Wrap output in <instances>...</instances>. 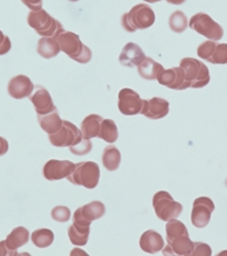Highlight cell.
<instances>
[{
	"label": "cell",
	"mask_w": 227,
	"mask_h": 256,
	"mask_svg": "<svg viewBox=\"0 0 227 256\" xmlns=\"http://www.w3.org/2000/svg\"><path fill=\"white\" fill-rule=\"evenodd\" d=\"M225 185L227 186V179H226V182H225Z\"/></svg>",
	"instance_id": "cell-45"
},
{
	"label": "cell",
	"mask_w": 227,
	"mask_h": 256,
	"mask_svg": "<svg viewBox=\"0 0 227 256\" xmlns=\"http://www.w3.org/2000/svg\"><path fill=\"white\" fill-rule=\"evenodd\" d=\"M8 151V143L4 137H0V157Z\"/></svg>",
	"instance_id": "cell-38"
},
{
	"label": "cell",
	"mask_w": 227,
	"mask_h": 256,
	"mask_svg": "<svg viewBox=\"0 0 227 256\" xmlns=\"http://www.w3.org/2000/svg\"><path fill=\"white\" fill-rule=\"evenodd\" d=\"M22 2L30 11H39L42 8V0H22Z\"/></svg>",
	"instance_id": "cell-37"
},
{
	"label": "cell",
	"mask_w": 227,
	"mask_h": 256,
	"mask_svg": "<svg viewBox=\"0 0 227 256\" xmlns=\"http://www.w3.org/2000/svg\"><path fill=\"white\" fill-rule=\"evenodd\" d=\"M170 103L166 100L152 98L151 100H143V106L140 114L150 120L164 118L168 114Z\"/></svg>",
	"instance_id": "cell-15"
},
{
	"label": "cell",
	"mask_w": 227,
	"mask_h": 256,
	"mask_svg": "<svg viewBox=\"0 0 227 256\" xmlns=\"http://www.w3.org/2000/svg\"><path fill=\"white\" fill-rule=\"evenodd\" d=\"M164 67L160 64H158L151 58H146L142 64L137 66V69H138V74L142 78L149 80V81H152V80H157V75L160 74V72Z\"/></svg>",
	"instance_id": "cell-23"
},
{
	"label": "cell",
	"mask_w": 227,
	"mask_h": 256,
	"mask_svg": "<svg viewBox=\"0 0 227 256\" xmlns=\"http://www.w3.org/2000/svg\"><path fill=\"white\" fill-rule=\"evenodd\" d=\"M58 42L61 50L67 54L72 60L78 64H88L92 60V53L90 48L82 44L80 36L73 32H64L58 36Z\"/></svg>",
	"instance_id": "cell-3"
},
{
	"label": "cell",
	"mask_w": 227,
	"mask_h": 256,
	"mask_svg": "<svg viewBox=\"0 0 227 256\" xmlns=\"http://www.w3.org/2000/svg\"><path fill=\"white\" fill-rule=\"evenodd\" d=\"M12 48L11 40L8 36H6L4 33L0 30V55L8 54Z\"/></svg>",
	"instance_id": "cell-36"
},
{
	"label": "cell",
	"mask_w": 227,
	"mask_h": 256,
	"mask_svg": "<svg viewBox=\"0 0 227 256\" xmlns=\"http://www.w3.org/2000/svg\"><path fill=\"white\" fill-rule=\"evenodd\" d=\"M168 4H172V5H182L184 4L186 0H166Z\"/></svg>",
	"instance_id": "cell-41"
},
{
	"label": "cell",
	"mask_w": 227,
	"mask_h": 256,
	"mask_svg": "<svg viewBox=\"0 0 227 256\" xmlns=\"http://www.w3.org/2000/svg\"><path fill=\"white\" fill-rule=\"evenodd\" d=\"M32 242L38 248H47L53 244L54 233L50 230L42 228V230H34L32 233Z\"/></svg>",
	"instance_id": "cell-28"
},
{
	"label": "cell",
	"mask_w": 227,
	"mask_h": 256,
	"mask_svg": "<svg viewBox=\"0 0 227 256\" xmlns=\"http://www.w3.org/2000/svg\"><path fill=\"white\" fill-rule=\"evenodd\" d=\"M92 142L89 140H86V138H82V140L76 145H73V146H70V150L73 154L76 156H84L88 154L89 152L92 151Z\"/></svg>",
	"instance_id": "cell-34"
},
{
	"label": "cell",
	"mask_w": 227,
	"mask_h": 256,
	"mask_svg": "<svg viewBox=\"0 0 227 256\" xmlns=\"http://www.w3.org/2000/svg\"><path fill=\"white\" fill-rule=\"evenodd\" d=\"M152 206L158 219L166 222L171 219H176L183 212V205L176 202L166 191H160L154 196Z\"/></svg>",
	"instance_id": "cell-6"
},
{
	"label": "cell",
	"mask_w": 227,
	"mask_h": 256,
	"mask_svg": "<svg viewBox=\"0 0 227 256\" xmlns=\"http://www.w3.org/2000/svg\"><path fill=\"white\" fill-rule=\"evenodd\" d=\"M61 48L56 39L54 38H42L38 42L36 52L40 56L44 58H55L60 53Z\"/></svg>",
	"instance_id": "cell-24"
},
{
	"label": "cell",
	"mask_w": 227,
	"mask_h": 256,
	"mask_svg": "<svg viewBox=\"0 0 227 256\" xmlns=\"http://www.w3.org/2000/svg\"><path fill=\"white\" fill-rule=\"evenodd\" d=\"M144 2H151V4H154V2H162V0H144Z\"/></svg>",
	"instance_id": "cell-42"
},
{
	"label": "cell",
	"mask_w": 227,
	"mask_h": 256,
	"mask_svg": "<svg viewBox=\"0 0 227 256\" xmlns=\"http://www.w3.org/2000/svg\"><path fill=\"white\" fill-rule=\"evenodd\" d=\"M38 122H39L41 129L47 134H52L56 132L62 126L64 120H61L58 109H54L53 112L46 114V115H38Z\"/></svg>",
	"instance_id": "cell-20"
},
{
	"label": "cell",
	"mask_w": 227,
	"mask_h": 256,
	"mask_svg": "<svg viewBox=\"0 0 227 256\" xmlns=\"http://www.w3.org/2000/svg\"><path fill=\"white\" fill-rule=\"evenodd\" d=\"M168 26L174 33H183L188 28V22L186 16L182 11H176L170 16L168 19Z\"/></svg>",
	"instance_id": "cell-30"
},
{
	"label": "cell",
	"mask_w": 227,
	"mask_h": 256,
	"mask_svg": "<svg viewBox=\"0 0 227 256\" xmlns=\"http://www.w3.org/2000/svg\"><path fill=\"white\" fill-rule=\"evenodd\" d=\"M68 2H78V0H68Z\"/></svg>",
	"instance_id": "cell-44"
},
{
	"label": "cell",
	"mask_w": 227,
	"mask_h": 256,
	"mask_svg": "<svg viewBox=\"0 0 227 256\" xmlns=\"http://www.w3.org/2000/svg\"><path fill=\"white\" fill-rule=\"evenodd\" d=\"M180 68L183 69L185 80L190 84V88H202L210 83L211 76L204 62L194 58H184L180 61Z\"/></svg>",
	"instance_id": "cell-4"
},
{
	"label": "cell",
	"mask_w": 227,
	"mask_h": 256,
	"mask_svg": "<svg viewBox=\"0 0 227 256\" xmlns=\"http://www.w3.org/2000/svg\"><path fill=\"white\" fill-rule=\"evenodd\" d=\"M34 90V84L28 76L16 75L10 80L8 86V95L16 100L30 98Z\"/></svg>",
	"instance_id": "cell-14"
},
{
	"label": "cell",
	"mask_w": 227,
	"mask_h": 256,
	"mask_svg": "<svg viewBox=\"0 0 227 256\" xmlns=\"http://www.w3.org/2000/svg\"><path fill=\"white\" fill-rule=\"evenodd\" d=\"M216 47V41H213V40L205 41V42L199 44V47L197 48L198 56L204 58V60L210 61V60H211L213 52H214Z\"/></svg>",
	"instance_id": "cell-32"
},
{
	"label": "cell",
	"mask_w": 227,
	"mask_h": 256,
	"mask_svg": "<svg viewBox=\"0 0 227 256\" xmlns=\"http://www.w3.org/2000/svg\"><path fill=\"white\" fill-rule=\"evenodd\" d=\"M162 250H163V254L164 255H174V252H172V249H171V247L168 244L166 246V247H164L163 249H162Z\"/></svg>",
	"instance_id": "cell-40"
},
{
	"label": "cell",
	"mask_w": 227,
	"mask_h": 256,
	"mask_svg": "<svg viewBox=\"0 0 227 256\" xmlns=\"http://www.w3.org/2000/svg\"><path fill=\"white\" fill-rule=\"evenodd\" d=\"M102 120V117L100 115H95V114H92V115L86 117L81 123L82 137L86 138V140H92V138L98 137Z\"/></svg>",
	"instance_id": "cell-21"
},
{
	"label": "cell",
	"mask_w": 227,
	"mask_h": 256,
	"mask_svg": "<svg viewBox=\"0 0 227 256\" xmlns=\"http://www.w3.org/2000/svg\"><path fill=\"white\" fill-rule=\"evenodd\" d=\"M214 208V202L208 196H200V198L196 199L191 213L192 224L197 228H204L208 226Z\"/></svg>",
	"instance_id": "cell-9"
},
{
	"label": "cell",
	"mask_w": 227,
	"mask_h": 256,
	"mask_svg": "<svg viewBox=\"0 0 227 256\" xmlns=\"http://www.w3.org/2000/svg\"><path fill=\"white\" fill-rule=\"evenodd\" d=\"M146 54L142 48L137 44L129 42L126 44L120 54V64L124 67H137V66L142 64L146 58Z\"/></svg>",
	"instance_id": "cell-17"
},
{
	"label": "cell",
	"mask_w": 227,
	"mask_h": 256,
	"mask_svg": "<svg viewBox=\"0 0 227 256\" xmlns=\"http://www.w3.org/2000/svg\"><path fill=\"white\" fill-rule=\"evenodd\" d=\"M5 255H13V252L8 248L6 242L4 240L0 242V256H5Z\"/></svg>",
	"instance_id": "cell-39"
},
{
	"label": "cell",
	"mask_w": 227,
	"mask_h": 256,
	"mask_svg": "<svg viewBox=\"0 0 227 256\" xmlns=\"http://www.w3.org/2000/svg\"><path fill=\"white\" fill-rule=\"evenodd\" d=\"M194 256H211L212 255V249L208 244H204V242H194V250L192 254Z\"/></svg>",
	"instance_id": "cell-35"
},
{
	"label": "cell",
	"mask_w": 227,
	"mask_h": 256,
	"mask_svg": "<svg viewBox=\"0 0 227 256\" xmlns=\"http://www.w3.org/2000/svg\"><path fill=\"white\" fill-rule=\"evenodd\" d=\"M89 234H90V226H86V224L73 222L68 228V236L72 244L75 246L87 244Z\"/></svg>",
	"instance_id": "cell-22"
},
{
	"label": "cell",
	"mask_w": 227,
	"mask_h": 256,
	"mask_svg": "<svg viewBox=\"0 0 227 256\" xmlns=\"http://www.w3.org/2000/svg\"><path fill=\"white\" fill-rule=\"evenodd\" d=\"M48 137H50V144L56 148L73 146L80 143L84 138L81 130H78L76 126H74L70 120H64L60 129L56 132L48 134Z\"/></svg>",
	"instance_id": "cell-8"
},
{
	"label": "cell",
	"mask_w": 227,
	"mask_h": 256,
	"mask_svg": "<svg viewBox=\"0 0 227 256\" xmlns=\"http://www.w3.org/2000/svg\"><path fill=\"white\" fill-rule=\"evenodd\" d=\"M212 64H227V44H216L211 60Z\"/></svg>",
	"instance_id": "cell-31"
},
{
	"label": "cell",
	"mask_w": 227,
	"mask_h": 256,
	"mask_svg": "<svg viewBox=\"0 0 227 256\" xmlns=\"http://www.w3.org/2000/svg\"><path fill=\"white\" fill-rule=\"evenodd\" d=\"M188 26L194 32L205 36L206 39L219 41L224 36L222 27L204 12H199L192 16L190 19V22H188Z\"/></svg>",
	"instance_id": "cell-7"
},
{
	"label": "cell",
	"mask_w": 227,
	"mask_h": 256,
	"mask_svg": "<svg viewBox=\"0 0 227 256\" xmlns=\"http://www.w3.org/2000/svg\"><path fill=\"white\" fill-rule=\"evenodd\" d=\"M171 249H172L174 255H180V256H186L191 255L192 250H194V242L190 240L188 235H180L176 238H174L172 241L168 242Z\"/></svg>",
	"instance_id": "cell-25"
},
{
	"label": "cell",
	"mask_w": 227,
	"mask_h": 256,
	"mask_svg": "<svg viewBox=\"0 0 227 256\" xmlns=\"http://www.w3.org/2000/svg\"><path fill=\"white\" fill-rule=\"evenodd\" d=\"M102 162L106 170L116 171L121 164V152L115 146H106L102 154Z\"/></svg>",
	"instance_id": "cell-26"
},
{
	"label": "cell",
	"mask_w": 227,
	"mask_h": 256,
	"mask_svg": "<svg viewBox=\"0 0 227 256\" xmlns=\"http://www.w3.org/2000/svg\"><path fill=\"white\" fill-rule=\"evenodd\" d=\"M27 24L42 38L58 39V36L64 32L61 22L48 14L44 8L39 11H30L27 16Z\"/></svg>",
	"instance_id": "cell-2"
},
{
	"label": "cell",
	"mask_w": 227,
	"mask_h": 256,
	"mask_svg": "<svg viewBox=\"0 0 227 256\" xmlns=\"http://www.w3.org/2000/svg\"><path fill=\"white\" fill-rule=\"evenodd\" d=\"M72 184L84 186V188L92 190L98 185L100 166L95 162H81L75 165V168L70 177Z\"/></svg>",
	"instance_id": "cell-5"
},
{
	"label": "cell",
	"mask_w": 227,
	"mask_h": 256,
	"mask_svg": "<svg viewBox=\"0 0 227 256\" xmlns=\"http://www.w3.org/2000/svg\"><path fill=\"white\" fill-rule=\"evenodd\" d=\"M98 137L106 143H115L118 138V126L112 120H103Z\"/></svg>",
	"instance_id": "cell-27"
},
{
	"label": "cell",
	"mask_w": 227,
	"mask_h": 256,
	"mask_svg": "<svg viewBox=\"0 0 227 256\" xmlns=\"http://www.w3.org/2000/svg\"><path fill=\"white\" fill-rule=\"evenodd\" d=\"M30 240V232L26 230L25 227H16L13 230L11 233L8 234V238H6V246L8 248L13 252V255L18 254L16 249L25 246Z\"/></svg>",
	"instance_id": "cell-19"
},
{
	"label": "cell",
	"mask_w": 227,
	"mask_h": 256,
	"mask_svg": "<svg viewBox=\"0 0 227 256\" xmlns=\"http://www.w3.org/2000/svg\"><path fill=\"white\" fill-rule=\"evenodd\" d=\"M156 16L154 10L146 4H138L122 16L121 24L126 32L132 33L137 30H146L154 24Z\"/></svg>",
	"instance_id": "cell-1"
},
{
	"label": "cell",
	"mask_w": 227,
	"mask_h": 256,
	"mask_svg": "<svg viewBox=\"0 0 227 256\" xmlns=\"http://www.w3.org/2000/svg\"><path fill=\"white\" fill-rule=\"evenodd\" d=\"M75 164L70 160H58L50 159L44 166V177L47 180H61L73 174Z\"/></svg>",
	"instance_id": "cell-13"
},
{
	"label": "cell",
	"mask_w": 227,
	"mask_h": 256,
	"mask_svg": "<svg viewBox=\"0 0 227 256\" xmlns=\"http://www.w3.org/2000/svg\"><path fill=\"white\" fill-rule=\"evenodd\" d=\"M157 81L160 84L174 89V90H185L190 88V84L185 80L183 69L174 67L170 69H162L157 75Z\"/></svg>",
	"instance_id": "cell-10"
},
{
	"label": "cell",
	"mask_w": 227,
	"mask_h": 256,
	"mask_svg": "<svg viewBox=\"0 0 227 256\" xmlns=\"http://www.w3.org/2000/svg\"><path fill=\"white\" fill-rule=\"evenodd\" d=\"M224 255H227V250H225V252H222L219 254V256H224Z\"/></svg>",
	"instance_id": "cell-43"
},
{
	"label": "cell",
	"mask_w": 227,
	"mask_h": 256,
	"mask_svg": "<svg viewBox=\"0 0 227 256\" xmlns=\"http://www.w3.org/2000/svg\"><path fill=\"white\" fill-rule=\"evenodd\" d=\"M106 213V206L101 202H92L87 205L78 207L75 210L73 216V222L90 226L94 220L101 219Z\"/></svg>",
	"instance_id": "cell-12"
},
{
	"label": "cell",
	"mask_w": 227,
	"mask_h": 256,
	"mask_svg": "<svg viewBox=\"0 0 227 256\" xmlns=\"http://www.w3.org/2000/svg\"><path fill=\"white\" fill-rule=\"evenodd\" d=\"M140 247L148 254H156L164 248V240L156 230H146L140 238Z\"/></svg>",
	"instance_id": "cell-18"
},
{
	"label": "cell",
	"mask_w": 227,
	"mask_h": 256,
	"mask_svg": "<svg viewBox=\"0 0 227 256\" xmlns=\"http://www.w3.org/2000/svg\"><path fill=\"white\" fill-rule=\"evenodd\" d=\"M52 218L58 222H67L70 219V210L66 206H56L52 210Z\"/></svg>",
	"instance_id": "cell-33"
},
{
	"label": "cell",
	"mask_w": 227,
	"mask_h": 256,
	"mask_svg": "<svg viewBox=\"0 0 227 256\" xmlns=\"http://www.w3.org/2000/svg\"><path fill=\"white\" fill-rule=\"evenodd\" d=\"M30 100L34 106V109H36L38 115H46V114L56 109L50 92L46 88H44L42 86H36V92H32Z\"/></svg>",
	"instance_id": "cell-16"
},
{
	"label": "cell",
	"mask_w": 227,
	"mask_h": 256,
	"mask_svg": "<svg viewBox=\"0 0 227 256\" xmlns=\"http://www.w3.org/2000/svg\"><path fill=\"white\" fill-rule=\"evenodd\" d=\"M143 100L132 89L123 88L118 92V110L126 116H134L140 114Z\"/></svg>",
	"instance_id": "cell-11"
},
{
	"label": "cell",
	"mask_w": 227,
	"mask_h": 256,
	"mask_svg": "<svg viewBox=\"0 0 227 256\" xmlns=\"http://www.w3.org/2000/svg\"><path fill=\"white\" fill-rule=\"evenodd\" d=\"M188 230L182 221L177 219H171L166 224V240L168 244L180 235H188Z\"/></svg>",
	"instance_id": "cell-29"
}]
</instances>
